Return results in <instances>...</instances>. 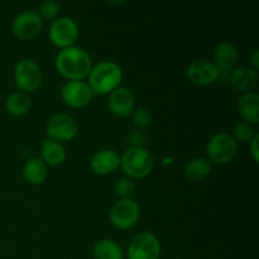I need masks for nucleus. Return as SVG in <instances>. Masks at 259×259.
<instances>
[{"instance_id": "f257e3e1", "label": "nucleus", "mask_w": 259, "mask_h": 259, "mask_svg": "<svg viewBox=\"0 0 259 259\" xmlns=\"http://www.w3.org/2000/svg\"><path fill=\"white\" fill-rule=\"evenodd\" d=\"M56 68L68 81H81L90 73L93 61L88 51L72 46L60 51L56 57Z\"/></svg>"}, {"instance_id": "f03ea898", "label": "nucleus", "mask_w": 259, "mask_h": 259, "mask_svg": "<svg viewBox=\"0 0 259 259\" xmlns=\"http://www.w3.org/2000/svg\"><path fill=\"white\" fill-rule=\"evenodd\" d=\"M89 86L94 94L105 95L120 88L123 71L118 63L113 61H101L93 66L88 76Z\"/></svg>"}, {"instance_id": "7ed1b4c3", "label": "nucleus", "mask_w": 259, "mask_h": 259, "mask_svg": "<svg viewBox=\"0 0 259 259\" xmlns=\"http://www.w3.org/2000/svg\"><path fill=\"white\" fill-rule=\"evenodd\" d=\"M153 163L152 154L143 147H131L120 156V168L132 180L148 176L153 169Z\"/></svg>"}, {"instance_id": "20e7f679", "label": "nucleus", "mask_w": 259, "mask_h": 259, "mask_svg": "<svg viewBox=\"0 0 259 259\" xmlns=\"http://www.w3.org/2000/svg\"><path fill=\"white\" fill-rule=\"evenodd\" d=\"M43 75L37 62L30 58H22L14 67V81L22 93H34L42 85Z\"/></svg>"}, {"instance_id": "39448f33", "label": "nucleus", "mask_w": 259, "mask_h": 259, "mask_svg": "<svg viewBox=\"0 0 259 259\" xmlns=\"http://www.w3.org/2000/svg\"><path fill=\"white\" fill-rule=\"evenodd\" d=\"M141 218V207L133 199H119L109 211V219L118 230L132 229Z\"/></svg>"}, {"instance_id": "423d86ee", "label": "nucleus", "mask_w": 259, "mask_h": 259, "mask_svg": "<svg viewBox=\"0 0 259 259\" xmlns=\"http://www.w3.org/2000/svg\"><path fill=\"white\" fill-rule=\"evenodd\" d=\"M238 152V143L230 134L218 133L207 142L206 153L209 161L215 164H227L233 161Z\"/></svg>"}, {"instance_id": "0eeeda50", "label": "nucleus", "mask_w": 259, "mask_h": 259, "mask_svg": "<svg viewBox=\"0 0 259 259\" xmlns=\"http://www.w3.org/2000/svg\"><path fill=\"white\" fill-rule=\"evenodd\" d=\"M48 139L62 143L75 139L78 134V124L73 116L68 114L58 113L50 118L46 125Z\"/></svg>"}, {"instance_id": "6e6552de", "label": "nucleus", "mask_w": 259, "mask_h": 259, "mask_svg": "<svg viewBox=\"0 0 259 259\" xmlns=\"http://www.w3.org/2000/svg\"><path fill=\"white\" fill-rule=\"evenodd\" d=\"M48 35L51 42L61 50L72 47L78 38L77 23L70 17L57 18L51 23Z\"/></svg>"}, {"instance_id": "1a4fd4ad", "label": "nucleus", "mask_w": 259, "mask_h": 259, "mask_svg": "<svg viewBox=\"0 0 259 259\" xmlns=\"http://www.w3.org/2000/svg\"><path fill=\"white\" fill-rule=\"evenodd\" d=\"M161 244L158 238L149 232L138 233L128 245V259H159Z\"/></svg>"}, {"instance_id": "9d476101", "label": "nucleus", "mask_w": 259, "mask_h": 259, "mask_svg": "<svg viewBox=\"0 0 259 259\" xmlns=\"http://www.w3.org/2000/svg\"><path fill=\"white\" fill-rule=\"evenodd\" d=\"M61 98L70 108H85L91 103L94 93L86 81H67L61 89Z\"/></svg>"}, {"instance_id": "9b49d317", "label": "nucleus", "mask_w": 259, "mask_h": 259, "mask_svg": "<svg viewBox=\"0 0 259 259\" xmlns=\"http://www.w3.org/2000/svg\"><path fill=\"white\" fill-rule=\"evenodd\" d=\"M43 28V22L34 10H25L13 20L12 32L20 40H30L37 37Z\"/></svg>"}, {"instance_id": "f8f14e48", "label": "nucleus", "mask_w": 259, "mask_h": 259, "mask_svg": "<svg viewBox=\"0 0 259 259\" xmlns=\"http://www.w3.org/2000/svg\"><path fill=\"white\" fill-rule=\"evenodd\" d=\"M186 77L196 86H209L220 77L218 68L207 60H195L186 70Z\"/></svg>"}, {"instance_id": "ddd939ff", "label": "nucleus", "mask_w": 259, "mask_h": 259, "mask_svg": "<svg viewBox=\"0 0 259 259\" xmlns=\"http://www.w3.org/2000/svg\"><path fill=\"white\" fill-rule=\"evenodd\" d=\"M108 108L118 118H128L136 110V98L126 88H118L109 94Z\"/></svg>"}, {"instance_id": "4468645a", "label": "nucleus", "mask_w": 259, "mask_h": 259, "mask_svg": "<svg viewBox=\"0 0 259 259\" xmlns=\"http://www.w3.org/2000/svg\"><path fill=\"white\" fill-rule=\"evenodd\" d=\"M120 167V156L114 149H100L90 159L91 171L99 176H106Z\"/></svg>"}, {"instance_id": "2eb2a0df", "label": "nucleus", "mask_w": 259, "mask_h": 259, "mask_svg": "<svg viewBox=\"0 0 259 259\" xmlns=\"http://www.w3.org/2000/svg\"><path fill=\"white\" fill-rule=\"evenodd\" d=\"M239 60V51L229 40L219 43L214 51V65L219 73H229L237 66Z\"/></svg>"}, {"instance_id": "dca6fc26", "label": "nucleus", "mask_w": 259, "mask_h": 259, "mask_svg": "<svg viewBox=\"0 0 259 259\" xmlns=\"http://www.w3.org/2000/svg\"><path fill=\"white\" fill-rule=\"evenodd\" d=\"M258 78V71L253 70L249 66H240L230 72L229 81L234 90L247 94L257 86Z\"/></svg>"}, {"instance_id": "f3484780", "label": "nucleus", "mask_w": 259, "mask_h": 259, "mask_svg": "<svg viewBox=\"0 0 259 259\" xmlns=\"http://www.w3.org/2000/svg\"><path fill=\"white\" fill-rule=\"evenodd\" d=\"M237 109L243 121L255 125L259 123V96L255 93L242 94L238 99Z\"/></svg>"}, {"instance_id": "a211bd4d", "label": "nucleus", "mask_w": 259, "mask_h": 259, "mask_svg": "<svg viewBox=\"0 0 259 259\" xmlns=\"http://www.w3.org/2000/svg\"><path fill=\"white\" fill-rule=\"evenodd\" d=\"M40 154H42V161L47 166H61L66 161V149L62 143L52 141V139H46L40 146Z\"/></svg>"}, {"instance_id": "6ab92c4d", "label": "nucleus", "mask_w": 259, "mask_h": 259, "mask_svg": "<svg viewBox=\"0 0 259 259\" xmlns=\"http://www.w3.org/2000/svg\"><path fill=\"white\" fill-rule=\"evenodd\" d=\"M48 176L47 164L40 158H30L23 167V177L30 185H40Z\"/></svg>"}, {"instance_id": "aec40b11", "label": "nucleus", "mask_w": 259, "mask_h": 259, "mask_svg": "<svg viewBox=\"0 0 259 259\" xmlns=\"http://www.w3.org/2000/svg\"><path fill=\"white\" fill-rule=\"evenodd\" d=\"M30 99L28 94L17 91L12 93L5 100V110L12 116H23L29 111Z\"/></svg>"}, {"instance_id": "412c9836", "label": "nucleus", "mask_w": 259, "mask_h": 259, "mask_svg": "<svg viewBox=\"0 0 259 259\" xmlns=\"http://www.w3.org/2000/svg\"><path fill=\"white\" fill-rule=\"evenodd\" d=\"M95 259H123L124 253L120 245L111 239H101L95 243L93 248Z\"/></svg>"}, {"instance_id": "4be33fe9", "label": "nucleus", "mask_w": 259, "mask_h": 259, "mask_svg": "<svg viewBox=\"0 0 259 259\" xmlns=\"http://www.w3.org/2000/svg\"><path fill=\"white\" fill-rule=\"evenodd\" d=\"M211 171V164L209 159L196 157L192 158L185 167V176L191 181H201L205 177L209 176Z\"/></svg>"}, {"instance_id": "5701e85b", "label": "nucleus", "mask_w": 259, "mask_h": 259, "mask_svg": "<svg viewBox=\"0 0 259 259\" xmlns=\"http://www.w3.org/2000/svg\"><path fill=\"white\" fill-rule=\"evenodd\" d=\"M60 4L57 2H53V0H45L39 4L37 10V14L39 15V18L46 22H51L57 19L58 14H60Z\"/></svg>"}, {"instance_id": "b1692460", "label": "nucleus", "mask_w": 259, "mask_h": 259, "mask_svg": "<svg viewBox=\"0 0 259 259\" xmlns=\"http://www.w3.org/2000/svg\"><path fill=\"white\" fill-rule=\"evenodd\" d=\"M255 136V131L253 125L245 123V121H239L237 125L233 129V138L237 142H242V143H249Z\"/></svg>"}, {"instance_id": "393cba45", "label": "nucleus", "mask_w": 259, "mask_h": 259, "mask_svg": "<svg viewBox=\"0 0 259 259\" xmlns=\"http://www.w3.org/2000/svg\"><path fill=\"white\" fill-rule=\"evenodd\" d=\"M114 191L116 196H119V199H132L136 191V184L129 177H121L115 182Z\"/></svg>"}, {"instance_id": "a878e982", "label": "nucleus", "mask_w": 259, "mask_h": 259, "mask_svg": "<svg viewBox=\"0 0 259 259\" xmlns=\"http://www.w3.org/2000/svg\"><path fill=\"white\" fill-rule=\"evenodd\" d=\"M132 120H133V124L137 128H146V126H148L151 124V113L147 109L143 108L136 109L133 111V114H132Z\"/></svg>"}, {"instance_id": "bb28decb", "label": "nucleus", "mask_w": 259, "mask_h": 259, "mask_svg": "<svg viewBox=\"0 0 259 259\" xmlns=\"http://www.w3.org/2000/svg\"><path fill=\"white\" fill-rule=\"evenodd\" d=\"M258 143H259V136L255 133V136L253 137L252 141L249 142V152H250V156H252L253 161L255 163H258L259 161V148H258Z\"/></svg>"}, {"instance_id": "cd10ccee", "label": "nucleus", "mask_w": 259, "mask_h": 259, "mask_svg": "<svg viewBox=\"0 0 259 259\" xmlns=\"http://www.w3.org/2000/svg\"><path fill=\"white\" fill-rule=\"evenodd\" d=\"M250 67L253 68V70L258 71L259 68V51L255 50L254 52L252 53V56H250Z\"/></svg>"}]
</instances>
